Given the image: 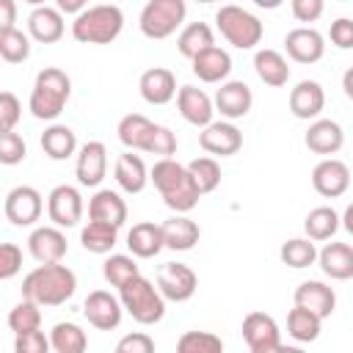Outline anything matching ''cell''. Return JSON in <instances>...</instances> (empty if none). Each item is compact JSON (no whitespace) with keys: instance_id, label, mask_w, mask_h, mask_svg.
<instances>
[{"instance_id":"1","label":"cell","mask_w":353,"mask_h":353,"mask_svg":"<svg viewBox=\"0 0 353 353\" xmlns=\"http://www.w3.org/2000/svg\"><path fill=\"white\" fill-rule=\"evenodd\" d=\"M149 176H152V185L157 188L163 204L168 210H174V212H190L201 199L188 165L176 163L174 157H160L152 165Z\"/></svg>"},{"instance_id":"2","label":"cell","mask_w":353,"mask_h":353,"mask_svg":"<svg viewBox=\"0 0 353 353\" xmlns=\"http://www.w3.org/2000/svg\"><path fill=\"white\" fill-rule=\"evenodd\" d=\"M77 290V276L72 268L61 262H47L33 268L22 279V298L36 301L39 306H61L66 303Z\"/></svg>"},{"instance_id":"3","label":"cell","mask_w":353,"mask_h":353,"mask_svg":"<svg viewBox=\"0 0 353 353\" xmlns=\"http://www.w3.org/2000/svg\"><path fill=\"white\" fill-rule=\"evenodd\" d=\"M69 97H72V77L58 66H47L33 80L28 110L33 113V119L55 121L63 113Z\"/></svg>"},{"instance_id":"4","label":"cell","mask_w":353,"mask_h":353,"mask_svg":"<svg viewBox=\"0 0 353 353\" xmlns=\"http://www.w3.org/2000/svg\"><path fill=\"white\" fill-rule=\"evenodd\" d=\"M124 30V11L113 3L88 6L72 22V36L80 44H110Z\"/></svg>"},{"instance_id":"5","label":"cell","mask_w":353,"mask_h":353,"mask_svg":"<svg viewBox=\"0 0 353 353\" xmlns=\"http://www.w3.org/2000/svg\"><path fill=\"white\" fill-rule=\"evenodd\" d=\"M119 298L124 303V312L141 325H154L165 317V295L141 273L119 287Z\"/></svg>"},{"instance_id":"6","label":"cell","mask_w":353,"mask_h":353,"mask_svg":"<svg viewBox=\"0 0 353 353\" xmlns=\"http://www.w3.org/2000/svg\"><path fill=\"white\" fill-rule=\"evenodd\" d=\"M215 25H218L221 36L237 50H254L265 36L262 19L256 14H251V11H245L243 6H234V3L218 8Z\"/></svg>"},{"instance_id":"7","label":"cell","mask_w":353,"mask_h":353,"mask_svg":"<svg viewBox=\"0 0 353 353\" xmlns=\"http://www.w3.org/2000/svg\"><path fill=\"white\" fill-rule=\"evenodd\" d=\"M185 17H188L185 0H149L141 8L138 28L146 39L160 41V39L174 36L179 28H185Z\"/></svg>"},{"instance_id":"8","label":"cell","mask_w":353,"mask_h":353,"mask_svg":"<svg viewBox=\"0 0 353 353\" xmlns=\"http://www.w3.org/2000/svg\"><path fill=\"white\" fill-rule=\"evenodd\" d=\"M41 210H44V199L33 185H17L6 193L3 212L6 221H11L14 226H33L41 218Z\"/></svg>"},{"instance_id":"9","label":"cell","mask_w":353,"mask_h":353,"mask_svg":"<svg viewBox=\"0 0 353 353\" xmlns=\"http://www.w3.org/2000/svg\"><path fill=\"white\" fill-rule=\"evenodd\" d=\"M243 339L251 353H273L281 350L279 323L265 312H248L243 317Z\"/></svg>"},{"instance_id":"10","label":"cell","mask_w":353,"mask_h":353,"mask_svg":"<svg viewBox=\"0 0 353 353\" xmlns=\"http://www.w3.org/2000/svg\"><path fill=\"white\" fill-rule=\"evenodd\" d=\"M83 210H85V204L74 185H55L47 196V215L61 229L77 226L83 218Z\"/></svg>"},{"instance_id":"11","label":"cell","mask_w":353,"mask_h":353,"mask_svg":"<svg viewBox=\"0 0 353 353\" xmlns=\"http://www.w3.org/2000/svg\"><path fill=\"white\" fill-rule=\"evenodd\" d=\"M157 287L165 295V301L182 303V301H190L196 295L199 276L185 262H165L160 268V273H157Z\"/></svg>"},{"instance_id":"12","label":"cell","mask_w":353,"mask_h":353,"mask_svg":"<svg viewBox=\"0 0 353 353\" xmlns=\"http://www.w3.org/2000/svg\"><path fill=\"white\" fill-rule=\"evenodd\" d=\"M83 314H85L88 325H94L97 331H113L121 325L124 303H121V298L110 295L108 290H94V292H88V298L83 303Z\"/></svg>"},{"instance_id":"13","label":"cell","mask_w":353,"mask_h":353,"mask_svg":"<svg viewBox=\"0 0 353 353\" xmlns=\"http://www.w3.org/2000/svg\"><path fill=\"white\" fill-rule=\"evenodd\" d=\"M199 146L207 152V154H215V157H232L243 149V132L229 121H210L207 127H201L199 132Z\"/></svg>"},{"instance_id":"14","label":"cell","mask_w":353,"mask_h":353,"mask_svg":"<svg viewBox=\"0 0 353 353\" xmlns=\"http://www.w3.org/2000/svg\"><path fill=\"white\" fill-rule=\"evenodd\" d=\"M108 174V149L102 141H88L77 149L74 176L83 188H99V182Z\"/></svg>"},{"instance_id":"15","label":"cell","mask_w":353,"mask_h":353,"mask_svg":"<svg viewBox=\"0 0 353 353\" xmlns=\"http://www.w3.org/2000/svg\"><path fill=\"white\" fill-rule=\"evenodd\" d=\"M312 185L325 199L345 196L347 188H350V168L342 160H336V157H323L312 168Z\"/></svg>"},{"instance_id":"16","label":"cell","mask_w":353,"mask_h":353,"mask_svg":"<svg viewBox=\"0 0 353 353\" xmlns=\"http://www.w3.org/2000/svg\"><path fill=\"white\" fill-rule=\"evenodd\" d=\"M284 50L295 63H317L325 55V39L320 30L301 25L284 36Z\"/></svg>"},{"instance_id":"17","label":"cell","mask_w":353,"mask_h":353,"mask_svg":"<svg viewBox=\"0 0 353 353\" xmlns=\"http://www.w3.org/2000/svg\"><path fill=\"white\" fill-rule=\"evenodd\" d=\"M215 102V113H221L229 121H237L243 116H248L251 105H254V94L243 80H223L221 88L212 97Z\"/></svg>"},{"instance_id":"18","label":"cell","mask_w":353,"mask_h":353,"mask_svg":"<svg viewBox=\"0 0 353 353\" xmlns=\"http://www.w3.org/2000/svg\"><path fill=\"white\" fill-rule=\"evenodd\" d=\"M28 251L36 262L47 265V262H61L69 251L66 234L61 232V226H36L28 237Z\"/></svg>"},{"instance_id":"19","label":"cell","mask_w":353,"mask_h":353,"mask_svg":"<svg viewBox=\"0 0 353 353\" xmlns=\"http://www.w3.org/2000/svg\"><path fill=\"white\" fill-rule=\"evenodd\" d=\"M176 108H179V116L199 130L207 127L215 116V102L210 99L207 91L196 88V85H182L176 91Z\"/></svg>"},{"instance_id":"20","label":"cell","mask_w":353,"mask_h":353,"mask_svg":"<svg viewBox=\"0 0 353 353\" xmlns=\"http://www.w3.org/2000/svg\"><path fill=\"white\" fill-rule=\"evenodd\" d=\"M138 91H141L143 102H149V105H168V102L176 97L179 88H176V77H174L171 69H165V66H152V69H146V72L141 74Z\"/></svg>"},{"instance_id":"21","label":"cell","mask_w":353,"mask_h":353,"mask_svg":"<svg viewBox=\"0 0 353 353\" xmlns=\"http://www.w3.org/2000/svg\"><path fill=\"white\" fill-rule=\"evenodd\" d=\"M323 108H325V91L317 80H301L290 91V113L295 119L314 121V119H320Z\"/></svg>"},{"instance_id":"22","label":"cell","mask_w":353,"mask_h":353,"mask_svg":"<svg viewBox=\"0 0 353 353\" xmlns=\"http://www.w3.org/2000/svg\"><path fill=\"white\" fill-rule=\"evenodd\" d=\"M157 127L154 121H149L143 113H127L116 132H119V141L132 149V152H152V143H154V135H157Z\"/></svg>"},{"instance_id":"23","label":"cell","mask_w":353,"mask_h":353,"mask_svg":"<svg viewBox=\"0 0 353 353\" xmlns=\"http://www.w3.org/2000/svg\"><path fill=\"white\" fill-rule=\"evenodd\" d=\"M66 25H63V11L55 6H36L28 17V33L39 44H55L61 41Z\"/></svg>"},{"instance_id":"24","label":"cell","mask_w":353,"mask_h":353,"mask_svg":"<svg viewBox=\"0 0 353 353\" xmlns=\"http://www.w3.org/2000/svg\"><path fill=\"white\" fill-rule=\"evenodd\" d=\"M303 143L309 152L314 154H323V157H331L342 149L345 143V132L342 127L334 121V119H314L303 135Z\"/></svg>"},{"instance_id":"25","label":"cell","mask_w":353,"mask_h":353,"mask_svg":"<svg viewBox=\"0 0 353 353\" xmlns=\"http://www.w3.org/2000/svg\"><path fill=\"white\" fill-rule=\"evenodd\" d=\"M127 248L132 256L138 259H152L165 248V237H163V223L154 221H141L132 223V229L127 232Z\"/></svg>"},{"instance_id":"26","label":"cell","mask_w":353,"mask_h":353,"mask_svg":"<svg viewBox=\"0 0 353 353\" xmlns=\"http://www.w3.org/2000/svg\"><path fill=\"white\" fill-rule=\"evenodd\" d=\"M292 298H295L298 306L312 309V312L320 314L323 320L331 317L334 309H336V292H334L325 281H314V279L301 281V284L295 287V295H292Z\"/></svg>"},{"instance_id":"27","label":"cell","mask_w":353,"mask_h":353,"mask_svg":"<svg viewBox=\"0 0 353 353\" xmlns=\"http://www.w3.org/2000/svg\"><path fill=\"white\" fill-rule=\"evenodd\" d=\"M193 74L201 80V83H223L232 72V55L226 50H221L218 44H212L210 50L199 52L193 61Z\"/></svg>"},{"instance_id":"28","label":"cell","mask_w":353,"mask_h":353,"mask_svg":"<svg viewBox=\"0 0 353 353\" xmlns=\"http://www.w3.org/2000/svg\"><path fill=\"white\" fill-rule=\"evenodd\" d=\"M88 218L94 221H105V223H113V226H124L127 221V201L110 190V188H99L91 199H88Z\"/></svg>"},{"instance_id":"29","label":"cell","mask_w":353,"mask_h":353,"mask_svg":"<svg viewBox=\"0 0 353 353\" xmlns=\"http://www.w3.org/2000/svg\"><path fill=\"white\" fill-rule=\"evenodd\" d=\"M113 176H116L119 188H121L124 193H130V196H132V193H141V190L146 188V182L152 179V176H149V168H146V163H143L138 154H132V149L116 157V168H113Z\"/></svg>"},{"instance_id":"30","label":"cell","mask_w":353,"mask_h":353,"mask_svg":"<svg viewBox=\"0 0 353 353\" xmlns=\"http://www.w3.org/2000/svg\"><path fill=\"white\" fill-rule=\"evenodd\" d=\"M317 265L323 268V273L328 279H336V281L353 279V245H347V243L323 245L317 254Z\"/></svg>"},{"instance_id":"31","label":"cell","mask_w":353,"mask_h":353,"mask_svg":"<svg viewBox=\"0 0 353 353\" xmlns=\"http://www.w3.org/2000/svg\"><path fill=\"white\" fill-rule=\"evenodd\" d=\"M254 72H256V77H259L265 85H270V88H281V85H287V80H290L287 58H284L279 50H270V47L254 52Z\"/></svg>"},{"instance_id":"32","label":"cell","mask_w":353,"mask_h":353,"mask_svg":"<svg viewBox=\"0 0 353 353\" xmlns=\"http://www.w3.org/2000/svg\"><path fill=\"white\" fill-rule=\"evenodd\" d=\"M163 237H165V248H171V251H190L199 243L201 229L185 212H176L174 218H168L163 223Z\"/></svg>"},{"instance_id":"33","label":"cell","mask_w":353,"mask_h":353,"mask_svg":"<svg viewBox=\"0 0 353 353\" xmlns=\"http://www.w3.org/2000/svg\"><path fill=\"white\" fill-rule=\"evenodd\" d=\"M41 149L50 160H69L77 154V135L66 124H50L41 132Z\"/></svg>"},{"instance_id":"34","label":"cell","mask_w":353,"mask_h":353,"mask_svg":"<svg viewBox=\"0 0 353 353\" xmlns=\"http://www.w3.org/2000/svg\"><path fill=\"white\" fill-rule=\"evenodd\" d=\"M80 243L91 254H110L113 245L119 243V226L88 218V223L80 229Z\"/></svg>"},{"instance_id":"35","label":"cell","mask_w":353,"mask_h":353,"mask_svg":"<svg viewBox=\"0 0 353 353\" xmlns=\"http://www.w3.org/2000/svg\"><path fill=\"white\" fill-rule=\"evenodd\" d=\"M215 44V33H212V28L207 25V22H188L182 30H179V36H176V50L185 55V58H196L199 52H204V50H210Z\"/></svg>"},{"instance_id":"36","label":"cell","mask_w":353,"mask_h":353,"mask_svg":"<svg viewBox=\"0 0 353 353\" xmlns=\"http://www.w3.org/2000/svg\"><path fill=\"white\" fill-rule=\"evenodd\" d=\"M339 226H342V215H339L334 207H314V210H309V215L303 218V232H306V237H312L314 243L331 240Z\"/></svg>"},{"instance_id":"37","label":"cell","mask_w":353,"mask_h":353,"mask_svg":"<svg viewBox=\"0 0 353 353\" xmlns=\"http://www.w3.org/2000/svg\"><path fill=\"white\" fill-rule=\"evenodd\" d=\"M320 328H323V317L314 314L312 309L298 306V303H295V309H290V314H287V334L295 342H314L320 336Z\"/></svg>"},{"instance_id":"38","label":"cell","mask_w":353,"mask_h":353,"mask_svg":"<svg viewBox=\"0 0 353 353\" xmlns=\"http://www.w3.org/2000/svg\"><path fill=\"white\" fill-rule=\"evenodd\" d=\"M50 345L55 353H83L88 347V336L77 323H55L50 331Z\"/></svg>"},{"instance_id":"39","label":"cell","mask_w":353,"mask_h":353,"mask_svg":"<svg viewBox=\"0 0 353 353\" xmlns=\"http://www.w3.org/2000/svg\"><path fill=\"white\" fill-rule=\"evenodd\" d=\"M317 254L320 251L314 248V240L312 237H292V240L281 243V248H279L281 262L290 265V268H295V270L314 265L317 262Z\"/></svg>"},{"instance_id":"40","label":"cell","mask_w":353,"mask_h":353,"mask_svg":"<svg viewBox=\"0 0 353 353\" xmlns=\"http://www.w3.org/2000/svg\"><path fill=\"white\" fill-rule=\"evenodd\" d=\"M188 171L199 188V193H212L218 185H221V165L215 157H193L188 163Z\"/></svg>"},{"instance_id":"41","label":"cell","mask_w":353,"mask_h":353,"mask_svg":"<svg viewBox=\"0 0 353 353\" xmlns=\"http://www.w3.org/2000/svg\"><path fill=\"white\" fill-rule=\"evenodd\" d=\"M0 55L6 63H22L30 58V33H22L17 28L0 30Z\"/></svg>"},{"instance_id":"42","label":"cell","mask_w":353,"mask_h":353,"mask_svg":"<svg viewBox=\"0 0 353 353\" xmlns=\"http://www.w3.org/2000/svg\"><path fill=\"white\" fill-rule=\"evenodd\" d=\"M141 270H138V262H135V256H127V254H110L108 259H105V265H102V276H105V281L110 284V287H121V284H127L132 276H138Z\"/></svg>"},{"instance_id":"43","label":"cell","mask_w":353,"mask_h":353,"mask_svg":"<svg viewBox=\"0 0 353 353\" xmlns=\"http://www.w3.org/2000/svg\"><path fill=\"white\" fill-rule=\"evenodd\" d=\"M8 328L14 334H22V331H33V328H41V306L30 298H22L11 312H8Z\"/></svg>"},{"instance_id":"44","label":"cell","mask_w":353,"mask_h":353,"mask_svg":"<svg viewBox=\"0 0 353 353\" xmlns=\"http://www.w3.org/2000/svg\"><path fill=\"white\" fill-rule=\"evenodd\" d=\"M176 350L179 353H221L223 339L215 336L212 331H185L176 339Z\"/></svg>"},{"instance_id":"45","label":"cell","mask_w":353,"mask_h":353,"mask_svg":"<svg viewBox=\"0 0 353 353\" xmlns=\"http://www.w3.org/2000/svg\"><path fill=\"white\" fill-rule=\"evenodd\" d=\"M25 154H28V146H25L22 135L14 132V130H3L0 132V163L3 165H17V163L25 160Z\"/></svg>"},{"instance_id":"46","label":"cell","mask_w":353,"mask_h":353,"mask_svg":"<svg viewBox=\"0 0 353 353\" xmlns=\"http://www.w3.org/2000/svg\"><path fill=\"white\" fill-rule=\"evenodd\" d=\"M52 345H50V336H44L41 328H33V331H22L17 334L14 339V350L17 353H47Z\"/></svg>"},{"instance_id":"47","label":"cell","mask_w":353,"mask_h":353,"mask_svg":"<svg viewBox=\"0 0 353 353\" xmlns=\"http://www.w3.org/2000/svg\"><path fill=\"white\" fill-rule=\"evenodd\" d=\"M22 270V248L17 243H3L0 245V279L8 281Z\"/></svg>"},{"instance_id":"48","label":"cell","mask_w":353,"mask_h":353,"mask_svg":"<svg viewBox=\"0 0 353 353\" xmlns=\"http://www.w3.org/2000/svg\"><path fill=\"white\" fill-rule=\"evenodd\" d=\"M19 116H22V102L17 99L14 91H3L0 94V132L3 130H14Z\"/></svg>"},{"instance_id":"49","label":"cell","mask_w":353,"mask_h":353,"mask_svg":"<svg viewBox=\"0 0 353 353\" xmlns=\"http://www.w3.org/2000/svg\"><path fill=\"white\" fill-rule=\"evenodd\" d=\"M328 39L334 47L339 50H353V19L350 17H339L331 22L328 28Z\"/></svg>"},{"instance_id":"50","label":"cell","mask_w":353,"mask_h":353,"mask_svg":"<svg viewBox=\"0 0 353 353\" xmlns=\"http://www.w3.org/2000/svg\"><path fill=\"white\" fill-rule=\"evenodd\" d=\"M116 350L119 353H152L154 350V339L149 334H143V331H132V334L119 339Z\"/></svg>"},{"instance_id":"51","label":"cell","mask_w":353,"mask_h":353,"mask_svg":"<svg viewBox=\"0 0 353 353\" xmlns=\"http://www.w3.org/2000/svg\"><path fill=\"white\" fill-rule=\"evenodd\" d=\"M290 8L298 22H317L323 17L325 0H290Z\"/></svg>"},{"instance_id":"52","label":"cell","mask_w":353,"mask_h":353,"mask_svg":"<svg viewBox=\"0 0 353 353\" xmlns=\"http://www.w3.org/2000/svg\"><path fill=\"white\" fill-rule=\"evenodd\" d=\"M14 22H17V3L0 0V30H11Z\"/></svg>"},{"instance_id":"53","label":"cell","mask_w":353,"mask_h":353,"mask_svg":"<svg viewBox=\"0 0 353 353\" xmlns=\"http://www.w3.org/2000/svg\"><path fill=\"white\" fill-rule=\"evenodd\" d=\"M85 3L88 0H55V8L58 11H63V14H80V11H85Z\"/></svg>"},{"instance_id":"54","label":"cell","mask_w":353,"mask_h":353,"mask_svg":"<svg viewBox=\"0 0 353 353\" xmlns=\"http://www.w3.org/2000/svg\"><path fill=\"white\" fill-rule=\"evenodd\" d=\"M342 91H345V97H347V99H353V66L342 74Z\"/></svg>"},{"instance_id":"55","label":"cell","mask_w":353,"mask_h":353,"mask_svg":"<svg viewBox=\"0 0 353 353\" xmlns=\"http://www.w3.org/2000/svg\"><path fill=\"white\" fill-rule=\"evenodd\" d=\"M342 226L347 229V234H353V204L345 207V212H342Z\"/></svg>"},{"instance_id":"56","label":"cell","mask_w":353,"mask_h":353,"mask_svg":"<svg viewBox=\"0 0 353 353\" xmlns=\"http://www.w3.org/2000/svg\"><path fill=\"white\" fill-rule=\"evenodd\" d=\"M281 3H284V0H254V6H259V8H268V11H270V8H279Z\"/></svg>"},{"instance_id":"57","label":"cell","mask_w":353,"mask_h":353,"mask_svg":"<svg viewBox=\"0 0 353 353\" xmlns=\"http://www.w3.org/2000/svg\"><path fill=\"white\" fill-rule=\"evenodd\" d=\"M22 3H28V6H33V8H36V6H47V0H22Z\"/></svg>"},{"instance_id":"58","label":"cell","mask_w":353,"mask_h":353,"mask_svg":"<svg viewBox=\"0 0 353 353\" xmlns=\"http://www.w3.org/2000/svg\"><path fill=\"white\" fill-rule=\"evenodd\" d=\"M196 3H215V0H196Z\"/></svg>"}]
</instances>
